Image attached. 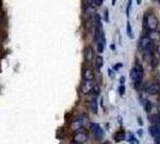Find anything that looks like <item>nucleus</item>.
<instances>
[{"label": "nucleus", "instance_id": "1", "mask_svg": "<svg viewBox=\"0 0 160 144\" xmlns=\"http://www.w3.org/2000/svg\"><path fill=\"white\" fill-rule=\"evenodd\" d=\"M143 25L148 31H155L158 25H159V21H158V18L154 16L153 13H148V15L144 16Z\"/></svg>", "mask_w": 160, "mask_h": 144}, {"label": "nucleus", "instance_id": "2", "mask_svg": "<svg viewBox=\"0 0 160 144\" xmlns=\"http://www.w3.org/2000/svg\"><path fill=\"white\" fill-rule=\"evenodd\" d=\"M130 77L132 82L135 83V85H138L141 82H142V78H143V69L140 64H136L130 71Z\"/></svg>", "mask_w": 160, "mask_h": 144}, {"label": "nucleus", "instance_id": "3", "mask_svg": "<svg viewBox=\"0 0 160 144\" xmlns=\"http://www.w3.org/2000/svg\"><path fill=\"white\" fill-rule=\"evenodd\" d=\"M144 91L149 95H157L160 93V83L157 80H149L144 84Z\"/></svg>", "mask_w": 160, "mask_h": 144}, {"label": "nucleus", "instance_id": "4", "mask_svg": "<svg viewBox=\"0 0 160 144\" xmlns=\"http://www.w3.org/2000/svg\"><path fill=\"white\" fill-rule=\"evenodd\" d=\"M89 128H90L92 133L94 135V137H95L96 139H102V137H104V130L101 128V126L98 122H92L89 125Z\"/></svg>", "mask_w": 160, "mask_h": 144}, {"label": "nucleus", "instance_id": "5", "mask_svg": "<svg viewBox=\"0 0 160 144\" xmlns=\"http://www.w3.org/2000/svg\"><path fill=\"white\" fill-rule=\"evenodd\" d=\"M93 88H94V83H93V80L83 79L82 84H81V91H82V94L88 95L90 91H93Z\"/></svg>", "mask_w": 160, "mask_h": 144}, {"label": "nucleus", "instance_id": "6", "mask_svg": "<svg viewBox=\"0 0 160 144\" xmlns=\"http://www.w3.org/2000/svg\"><path fill=\"white\" fill-rule=\"evenodd\" d=\"M72 139H73L75 143L82 144L88 141V133H87L86 131H78V132H76V133L73 135V138H72Z\"/></svg>", "mask_w": 160, "mask_h": 144}, {"label": "nucleus", "instance_id": "7", "mask_svg": "<svg viewBox=\"0 0 160 144\" xmlns=\"http://www.w3.org/2000/svg\"><path fill=\"white\" fill-rule=\"evenodd\" d=\"M124 138H125V131H124L123 128H120L117 132L113 133V139H114L116 142H122Z\"/></svg>", "mask_w": 160, "mask_h": 144}, {"label": "nucleus", "instance_id": "8", "mask_svg": "<svg viewBox=\"0 0 160 144\" xmlns=\"http://www.w3.org/2000/svg\"><path fill=\"white\" fill-rule=\"evenodd\" d=\"M84 58H86V61L90 64L92 63V60H93V48L92 47H86L84 49Z\"/></svg>", "mask_w": 160, "mask_h": 144}, {"label": "nucleus", "instance_id": "9", "mask_svg": "<svg viewBox=\"0 0 160 144\" xmlns=\"http://www.w3.org/2000/svg\"><path fill=\"white\" fill-rule=\"evenodd\" d=\"M82 128H83V125H82V122H81L80 120H73L71 122V130L72 131H75V132H78V131H82Z\"/></svg>", "mask_w": 160, "mask_h": 144}, {"label": "nucleus", "instance_id": "10", "mask_svg": "<svg viewBox=\"0 0 160 144\" xmlns=\"http://www.w3.org/2000/svg\"><path fill=\"white\" fill-rule=\"evenodd\" d=\"M89 108H90V112L92 113H98V97L94 96L89 103Z\"/></svg>", "mask_w": 160, "mask_h": 144}, {"label": "nucleus", "instance_id": "11", "mask_svg": "<svg viewBox=\"0 0 160 144\" xmlns=\"http://www.w3.org/2000/svg\"><path fill=\"white\" fill-rule=\"evenodd\" d=\"M83 77H84V79H87V80H93L94 74H93V71H92V69H90V67H86V69H84Z\"/></svg>", "mask_w": 160, "mask_h": 144}, {"label": "nucleus", "instance_id": "12", "mask_svg": "<svg viewBox=\"0 0 160 144\" xmlns=\"http://www.w3.org/2000/svg\"><path fill=\"white\" fill-rule=\"evenodd\" d=\"M105 43H106V39H102V40H100L96 42V49H98L99 53H102V52H104Z\"/></svg>", "mask_w": 160, "mask_h": 144}, {"label": "nucleus", "instance_id": "13", "mask_svg": "<svg viewBox=\"0 0 160 144\" xmlns=\"http://www.w3.org/2000/svg\"><path fill=\"white\" fill-rule=\"evenodd\" d=\"M148 39H149V40H158V39H160V34L157 31H149Z\"/></svg>", "mask_w": 160, "mask_h": 144}, {"label": "nucleus", "instance_id": "14", "mask_svg": "<svg viewBox=\"0 0 160 144\" xmlns=\"http://www.w3.org/2000/svg\"><path fill=\"white\" fill-rule=\"evenodd\" d=\"M95 61H96V67H98V70H100V69L102 67V65H104V59H102V56L101 55L96 56Z\"/></svg>", "mask_w": 160, "mask_h": 144}, {"label": "nucleus", "instance_id": "15", "mask_svg": "<svg viewBox=\"0 0 160 144\" xmlns=\"http://www.w3.org/2000/svg\"><path fill=\"white\" fill-rule=\"evenodd\" d=\"M129 143L130 144H140V142H138V139H137L136 137L134 136V135H129Z\"/></svg>", "mask_w": 160, "mask_h": 144}, {"label": "nucleus", "instance_id": "16", "mask_svg": "<svg viewBox=\"0 0 160 144\" xmlns=\"http://www.w3.org/2000/svg\"><path fill=\"white\" fill-rule=\"evenodd\" d=\"M81 121V122H82V125H83V127H84V126H86V125H87V124H88L89 121H88V117H87V115H81L80 117V119H78Z\"/></svg>", "mask_w": 160, "mask_h": 144}, {"label": "nucleus", "instance_id": "17", "mask_svg": "<svg viewBox=\"0 0 160 144\" xmlns=\"http://www.w3.org/2000/svg\"><path fill=\"white\" fill-rule=\"evenodd\" d=\"M127 34H128V36L130 37V39H132L134 36H132V30H131V24L129 23H127Z\"/></svg>", "mask_w": 160, "mask_h": 144}, {"label": "nucleus", "instance_id": "18", "mask_svg": "<svg viewBox=\"0 0 160 144\" xmlns=\"http://www.w3.org/2000/svg\"><path fill=\"white\" fill-rule=\"evenodd\" d=\"M144 108H146V111H147V112H151V109H152V103H151L149 101H146V103H144Z\"/></svg>", "mask_w": 160, "mask_h": 144}, {"label": "nucleus", "instance_id": "19", "mask_svg": "<svg viewBox=\"0 0 160 144\" xmlns=\"http://www.w3.org/2000/svg\"><path fill=\"white\" fill-rule=\"evenodd\" d=\"M104 0H94V6H101Z\"/></svg>", "mask_w": 160, "mask_h": 144}, {"label": "nucleus", "instance_id": "20", "mask_svg": "<svg viewBox=\"0 0 160 144\" xmlns=\"http://www.w3.org/2000/svg\"><path fill=\"white\" fill-rule=\"evenodd\" d=\"M118 90H119V94H120V95H122V96L124 95V93H125V88H124V85H120Z\"/></svg>", "mask_w": 160, "mask_h": 144}, {"label": "nucleus", "instance_id": "21", "mask_svg": "<svg viewBox=\"0 0 160 144\" xmlns=\"http://www.w3.org/2000/svg\"><path fill=\"white\" fill-rule=\"evenodd\" d=\"M130 8H131V0L128 1V7H127V15H128V16H129V13H130Z\"/></svg>", "mask_w": 160, "mask_h": 144}, {"label": "nucleus", "instance_id": "22", "mask_svg": "<svg viewBox=\"0 0 160 144\" xmlns=\"http://www.w3.org/2000/svg\"><path fill=\"white\" fill-rule=\"evenodd\" d=\"M88 6H94V0H86Z\"/></svg>", "mask_w": 160, "mask_h": 144}, {"label": "nucleus", "instance_id": "23", "mask_svg": "<svg viewBox=\"0 0 160 144\" xmlns=\"http://www.w3.org/2000/svg\"><path fill=\"white\" fill-rule=\"evenodd\" d=\"M105 21H106V22H108V10H106V11H105Z\"/></svg>", "mask_w": 160, "mask_h": 144}, {"label": "nucleus", "instance_id": "24", "mask_svg": "<svg viewBox=\"0 0 160 144\" xmlns=\"http://www.w3.org/2000/svg\"><path fill=\"white\" fill-rule=\"evenodd\" d=\"M120 82H119V83H120V85H123V84H124V82H125V78H124V77H120Z\"/></svg>", "mask_w": 160, "mask_h": 144}, {"label": "nucleus", "instance_id": "25", "mask_svg": "<svg viewBox=\"0 0 160 144\" xmlns=\"http://www.w3.org/2000/svg\"><path fill=\"white\" fill-rule=\"evenodd\" d=\"M112 5H113V6L116 5V0H112Z\"/></svg>", "mask_w": 160, "mask_h": 144}, {"label": "nucleus", "instance_id": "26", "mask_svg": "<svg viewBox=\"0 0 160 144\" xmlns=\"http://www.w3.org/2000/svg\"><path fill=\"white\" fill-rule=\"evenodd\" d=\"M141 4V0H137V5H140Z\"/></svg>", "mask_w": 160, "mask_h": 144}, {"label": "nucleus", "instance_id": "27", "mask_svg": "<svg viewBox=\"0 0 160 144\" xmlns=\"http://www.w3.org/2000/svg\"><path fill=\"white\" fill-rule=\"evenodd\" d=\"M158 111H159V113H160V104H159V107H158Z\"/></svg>", "mask_w": 160, "mask_h": 144}, {"label": "nucleus", "instance_id": "28", "mask_svg": "<svg viewBox=\"0 0 160 144\" xmlns=\"http://www.w3.org/2000/svg\"><path fill=\"white\" fill-rule=\"evenodd\" d=\"M71 144H78V143H75V142H73V143H71Z\"/></svg>", "mask_w": 160, "mask_h": 144}]
</instances>
